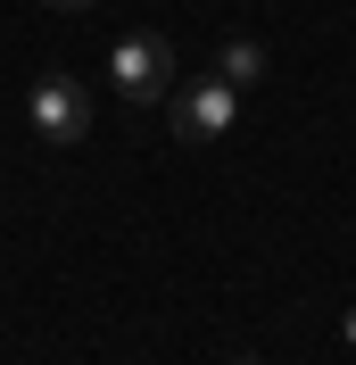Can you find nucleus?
<instances>
[{"label": "nucleus", "mask_w": 356, "mask_h": 365, "mask_svg": "<svg viewBox=\"0 0 356 365\" xmlns=\"http://www.w3.org/2000/svg\"><path fill=\"white\" fill-rule=\"evenodd\" d=\"M108 83H116V100L157 108V100L182 83V75H174V42H166V34H125V42L108 50Z\"/></svg>", "instance_id": "1"}, {"label": "nucleus", "mask_w": 356, "mask_h": 365, "mask_svg": "<svg viewBox=\"0 0 356 365\" xmlns=\"http://www.w3.org/2000/svg\"><path fill=\"white\" fill-rule=\"evenodd\" d=\"M25 125H33L50 150H75V141H91V91L75 83V75H42V83L25 91Z\"/></svg>", "instance_id": "2"}, {"label": "nucleus", "mask_w": 356, "mask_h": 365, "mask_svg": "<svg viewBox=\"0 0 356 365\" xmlns=\"http://www.w3.org/2000/svg\"><path fill=\"white\" fill-rule=\"evenodd\" d=\"M166 116H174V141H224L232 125H241V91L224 83V75H207V83H174L166 91Z\"/></svg>", "instance_id": "3"}, {"label": "nucleus", "mask_w": 356, "mask_h": 365, "mask_svg": "<svg viewBox=\"0 0 356 365\" xmlns=\"http://www.w3.org/2000/svg\"><path fill=\"white\" fill-rule=\"evenodd\" d=\"M216 75H224L232 91L266 83V42H248V34H224V42H216Z\"/></svg>", "instance_id": "4"}, {"label": "nucleus", "mask_w": 356, "mask_h": 365, "mask_svg": "<svg viewBox=\"0 0 356 365\" xmlns=\"http://www.w3.org/2000/svg\"><path fill=\"white\" fill-rule=\"evenodd\" d=\"M340 341H348V349H356V307H348V316H340Z\"/></svg>", "instance_id": "5"}, {"label": "nucleus", "mask_w": 356, "mask_h": 365, "mask_svg": "<svg viewBox=\"0 0 356 365\" xmlns=\"http://www.w3.org/2000/svg\"><path fill=\"white\" fill-rule=\"evenodd\" d=\"M50 9H67V17H75V9H91V0H50Z\"/></svg>", "instance_id": "6"}, {"label": "nucleus", "mask_w": 356, "mask_h": 365, "mask_svg": "<svg viewBox=\"0 0 356 365\" xmlns=\"http://www.w3.org/2000/svg\"><path fill=\"white\" fill-rule=\"evenodd\" d=\"M241 365H257V357H241Z\"/></svg>", "instance_id": "7"}]
</instances>
